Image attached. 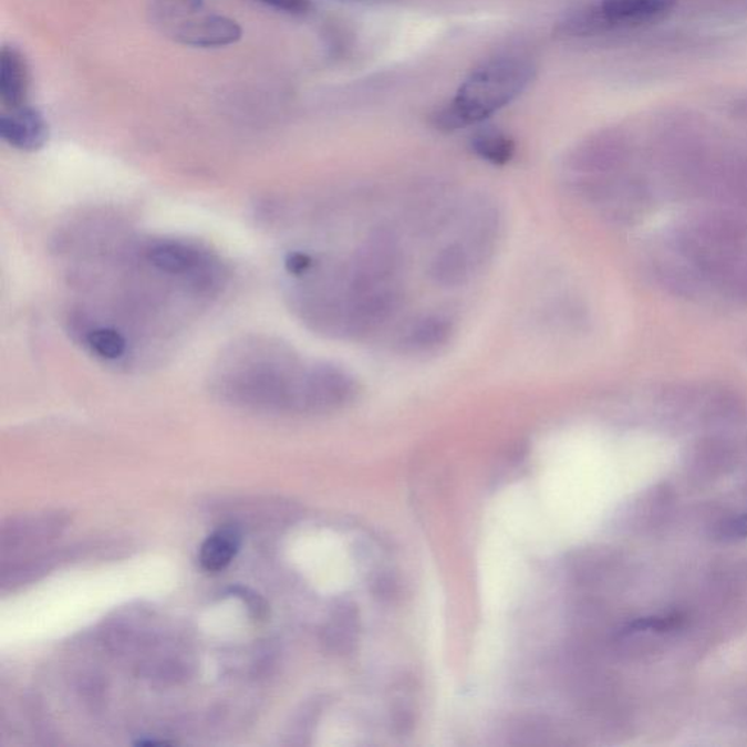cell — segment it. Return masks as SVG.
Wrapping results in <instances>:
<instances>
[{"label":"cell","instance_id":"2","mask_svg":"<svg viewBox=\"0 0 747 747\" xmlns=\"http://www.w3.org/2000/svg\"><path fill=\"white\" fill-rule=\"evenodd\" d=\"M309 369L272 343H245L221 364L218 386L229 396L255 405L295 406L307 409Z\"/></svg>","mask_w":747,"mask_h":747},{"label":"cell","instance_id":"8","mask_svg":"<svg viewBox=\"0 0 747 747\" xmlns=\"http://www.w3.org/2000/svg\"><path fill=\"white\" fill-rule=\"evenodd\" d=\"M50 127L39 108L25 104L4 110L0 116V137L12 148L35 153L49 142Z\"/></svg>","mask_w":747,"mask_h":747},{"label":"cell","instance_id":"7","mask_svg":"<svg viewBox=\"0 0 747 747\" xmlns=\"http://www.w3.org/2000/svg\"><path fill=\"white\" fill-rule=\"evenodd\" d=\"M355 378L345 370L330 364L309 369L307 378V409H334L354 401Z\"/></svg>","mask_w":747,"mask_h":747},{"label":"cell","instance_id":"4","mask_svg":"<svg viewBox=\"0 0 747 747\" xmlns=\"http://www.w3.org/2000/svg\"><path fill=\"white\" fill-rule=\"evenodd\" d=\"M401 264L397 240L387 229L374 231L357 251L347 273V291L361 293L386 287Z\"/></svg>","mask_w":747,"mask_h":747},{"label":"cell","instance_id":"16","mask_svg":"<svg viewBox=\"0 0 747 747\" xmlns=\"http://www.w3.org/2000/svg\"><path fill=\"white\" fill-rule=\"evenodd\" d=\"M205 0H154V12L163 25L204 11Z\"/></svg>","mask_w":747,"mask_h":747},{"label":"cell","instance_id":"20","mask_svg":"<svg viewBox=\"0 0 747 747\" xmlns=\"http://www.w3.org/2000/svg\"><path fill=\"white\" fill-rule=\"evenodd\" d=\"M313 264L314 261L311 259V256L305 253H291L286 260L288 272L295 274V277L309 273Z\"/></svg>","mask_w":747,"mask_h":747},{"label":"cell","instance_id":"14","mask_svg":"<svg viewBox=\"0 0 747 747\" xmlns=\"http://www.w3.org/2000/svg\"><path fill=\"white\" fill-rule=\"evenodd\" d=\"M470 148L479 158L490 164L504 165L515 157V141L494 126L479 127L470 137Z\"/></svg>","mask_w":747,"mask_h":747},{"label":"cell","instance_id":"17","mask_svg":"<svg viewBox=\"0 0 747 747\" xmlns=\"http://www.w3.org/2000/svg\"><path fill=\"white\" fill-rule=\"evenodd\" d=\"M683 618L681 615L654 616L636 619L635 622L630 623L626 627V634H634V632L654 631L668 632L681 627Z\"/></svg>","mask_w":747,"mask_h":747},{"label":"cell","instance_id":"15","mask_svg":"<svg viewBox=\"0 0 747 747\" xmlns=\"http://www.w3.org/2000/svg\"><path fill=\"white\" fill-rule=\"evenodd\" d=\"M86 346L94 355L105 361H117L126 355L127 341L118 330L97 328L85 336Z\"/></svg>","mask_w":747,"mask_h":747},{"label":"cell","instance_id":"6","mask_svg":"<svg viewBox=\"0 0 747 747\" xmlns=\"http://www.w3.org/2000/svg\"><path fill=\"white\" fill-rule=\"evenodd\" d=\"M145 260L157 272L167 277H189L197 287L209 286L210 260L208 255L183 241L151 242L144 251Z\"/></svg>","mask_w":747,"mask_h":747},{"label":"cell","instance_id":"10","mask_svg":"<svg viewBox=\"0 0 747 747\" xmlns=\"http://www.w3.org/2000/svg\"><path fill=\"white\" fill-rule=\"evenodd\" d=\"M30 93L29 63L15 45H3L0 52V101L4 110L22 107Z\"/></svg>","mask_w":747,"mask_h":747},{"label":"cell","instance_id":"19","mask_svg":"<svg viewBox=\"0 0 747 747\" xmlns=\"http://www.w3.org/2000/svg\"><path fill=\"white\" fill-rule=\"evenodd\" d=\"M719 538L723 540H744L747 539V512L736 519L728 520L719 527Z\"/></svg>","mask_w":747,"mask_h":747},{"label":"cell","instance_id":"11","mask_svg":"<svg viewBox=\"0 0 747 747\" xmlns=\"http://www.w3.org/2000/svg\"><path fill=\"white\" fill-rule=\"evenodd\" d=\"M453 334V323L444 315L428 314L416 319L403 332L401 346L407 352H428L437 350L448 342Z\"/></svg>","mask_w":747,"mask_h":747},{"label":"cell","instance_id":"3","mask_svg":"<svg viewBox=\"0 0 747 747\" xmlns=\"http://www.w3.org/2000/svg\"><path fill=\"white\" fill-rule=\"evenodd\" d=\"M535 66L519 56L484 62L461 82L450 103L435 114V127L455 132L480 125L521 97L535 80Z\"/></svg>","mask_w":747,"mask_h":747},{"label":"cell","instance_id":"13","mask_svg":"<svg viewBox=\"0 0 747 747\" xmlns=\"http://www.w3.org/2000/svg\"><path fill=\"white\" fill-rule=\"evenodd\" d=\"M470 255L461 245H450L439 250L429 266V277L439 287L456 288L469 279Z\"/></svg>","mask_w":747,"mask_h":747},{"label":"cell","instance_id":"9","mask_svg":"<svg viewBox=\"0 0 747 747\" xmlns=\"http://www.w3.org/2000/svg\"><path fill=\"white\" fill-rule=\"evenodd\" d=\"M677 0H602L599 13L611 25L634 27L663 20Z\"/></svg>","mask_w":747,"mask_h":747},{"label":"cell","instance_id":"18","mask_svg":"<svg viewBox=\"0 0 747 747\" xmlns=\"http://www.w3.org/2000/svg\"><path fill=\"white\" fill-rule=\"evenodd\" d=\"M259 2L290 15H305L313 8L311 0H259Z\"/></svg>","mask_w":747,"mask_h":747},{"label":"cell","instance_id":"5","mask_svg":"<svg viewBox=\"0 0 747 747\" xmlns=\"http://www.w3.org/2000/svg\"><path fill=\"white\" fill-rule=\"evenodd\" d=\"M176 43L196 49H219L241 40L242 27L232 18L221 13H205L181 18L164 25Z\"/></svg>","mask_w":747,"mask_h":747},{"label":"cell","instance_id":"12","mask_svg":"<svg viewBox=\"0 0 747 747\" xmlns=\"http://www.w3.org/2000/svg\"><path fill=\"white\" fill-rule=\"evenodd\" d=\"M241 548V533L237 527L224 526L214 531L208 539L201 543L199 551V561L201 568L208 572H219L234 561Z\"/></svg>","mask_w":747,"mask_h":747},{"label":"cell","instance_id":"1","mask_svg":"<svg viewBox=\"0 0 747 747\" xmlns=\"http://www.w3.org/2000/svg\"><path fill=\"white\" fill-rule=\"evenodd\" d=\"M664 277L687 295L712 290L747 300V227L735 219L709 218L691 224L673 238Z\"/></svg>","mask_w":747,"mask_h":747}]
</instances>
